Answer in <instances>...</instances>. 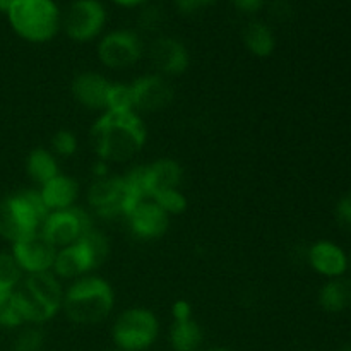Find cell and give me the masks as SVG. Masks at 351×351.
Instances as JSON below:
<instances>
[{
	"label": "cell",
	"instance_id": "3957f363",
	"mask_svg": "<svg viewBox=\"0 0 351 351\" xmlns=\"http://www.w3.org/2000/svg\"><path fill=\"white\" fill-rule=\"evenodd\" d=\"M7 19L14 33L29 43H48L62 29V12L55 0H16Z\"/></svg>",
	"mask_w": 351,
	"mask_h": 351
},
{
	"label": "cell",
	"instance_id": "7a4b0ae2",
	"mask_svg": "<svg viewBox=\"0 0 351 351\" xmlns=\"http://www.w3.org/2000/svg\"><path fill=\"white\" fill-rule=\"evenodd\" d=\"M115 307V291L101 276L86 274L64 291L65 315L77 326H95L105 321Z\"/></svg>",
	"mask_w": 351,
	"mask_h": 351
},
{
	"label": "cell",
	"instance_id": "2e32d148",
	"mask_svg": "<svg viewBox=\"0 0 351 351\" xmlns=\"http://www.w3.org/2000/svg\"><path fill=\"white\" fill-rule=\"evenodd\" d=\"M79 191L81 189H79L77 180L69 175L58 173L57 177L41 185L40 195L48 211L53 213L74 208L79 199Z\"/></svg>",
	"mask_w": 351,
	"mask_h": 351
},
{
	"label": "cell",
	"instance_id": "836d02e7",
	"mask_svg": "<svg viewBox=\"0 0 351 351\" xmlns=\"http://www.w3.org/2000/svg\"><path fill=\"white\" fill-rule=\"evenodd\" d=\"M175 5L182 14H194L202 3L199 0H175Z\"/></svg>",
	"mask_w": 351,
	"mask_h": 351
},
{
	"label": "cell",
	"instance_id": "60d3db41",
	"mask_svg": "<svg viewBox=\"0 0 351 351\" xmlns=\"http://www.w3.org/2000/svg\"><path fill=\"white\" fill-rule=\"evenodd\" d=\"M348 271H351V254H350V267H348Z\"/></svg>",
	"mask_w": 351,
	"mask_h": 351
},
{
	"label": "cell",
	"instance_id": "1f68e13d",
	"mask_svg": "<svg viewBox=\"0 0 351 351\" xmlns=\"http://www.w3.org/2000/svg\"><path fill=\"white\" fill-rule=\"evenodd\" d=\"M171 315L175 321H189L192 319V307L187 300H177L171 305Z\"/></svg>",
	"mask_w": 351,
	"mask_h": 351
},
{
	"label": "cell",
	"instance_id": "d4e9b609",
	"mask_svg": "<svg viewBox=\"0 0 351 351\" xmlns=\"http://www.w3.org/2000/svg\"><path fill=\"white\" fill-rule=\"evenodd\" d=\"M24 273L12 254H0V293H12L23 283Z\"/></svg>",
	"mask_w": 351,
	"mask_h": 351
},
{
	"label": "cell",
	"instance_id": "74e56055",
	"mask_svg": "<svg viewBox=\"0 0 351 351\" xmlns=\"http://www.w3.org/2000/svg\"><path fill=\"white\" fill-rule=\"evenodd\" d=\"M338 351H351V345H350V343H348V345H343Z\"/></svg>",
	"mask_w": 351,
	"mask_h": 351
},
{
	"label": "cell",
	"instance_id": "ffe728a7",
	"mask_svg": "<svg viewBox=\"0 0 351 351\" xmlns=\"http://www.w3.org/2000/svg\"><path fill=\"white\" fill-rule=\"evenodd\" d=\"M243 45L257 58H267L274 53L276 38L273 29L263 21H250L243 27Z\"/></svg>",
	"mask_w": 351,
	"mask_h": 351
},
{
	"label": "cell",
	"instance_id": "4dcf8cb0",
	"mask_svg": "<svg viewBox=\"0 0 351 351\" xmlns=\"http://www.w3.org/2000/svg\"><path fill=\"white\" fill-rule=\"evenodd\" d=\"M266 0H232L233 7L242 14H256L264 7Z\"/></svg>",
	"mask_w": 351,
	"mask_h": 351
},
{
	"label": "cell",
	"instance_id": "d6986e66",
	"mask_svg": "<svg viewBox=\"0 0 351 351\" xmlns=\"http://www.w3.org/2000/svg\"><path fill=\"white\" fill-rule=\"evenodd\" d=\"M319 305L329 314H341L351 307V278L328 280L319 290Z\"/></svg>",
	"mask_w": 351,
	"mask_h": 351
},
{
	"label": "cell",
	"instance_id": "f1b7e54d",
	"mask_svg": "<svg viewBox=\"0 0 351 351\" xmlns=\"http://www.w3.org/2000/svg\"><path fill=\"white\" fill-rule=\"evenodd\" d=\"M51 147H53V154L69 158L77 151V137L71 130L62 129L55 132L53 137H51Z\"/></svg>",
	"mask_w": 351,
	"mask_h": 351
},
{
	"label": "cell",
	"instance_id": "5bb4252c",
	"mask_svg": "<svg viewBox=\"0 0 351 351\" xmlns=\"http://www.w3.org/2000/svg\"><path fill=\"white\" fill-rule=\"evenodd\" d=\"M110 88H112V82L105 75L91 71L75 75L71 86L75 101L93 112H105Z\"/></svg>",
	"mask_w": 351,
	"mask_h": 351
},
{
	"label": "cell",
	"instance_id": "277c9868",
	"mask_svg": "<svg viewBox=\"0 0 351 351\" xmlns=\"http://www.w3.org/2000/svg\"><path fill=\"white\" fill-rule=\"evenodd\" d=\"M160 336V321L149 308L130 307L117 317L112 338L119 351H146Z\"/></svg>",
	"mask_w": 351,
	"mask_h": 351
},
{
	"label": "cell",
	"instance_id": "ba28073f",
	"mask_svg": "<svg viewBox=\"0 0 351 351\" xmlns=\"http://www.w3.org/2000/svg\"><path fill=\"white\" fill-rule=\"evenodd\" d=\"M144 45L139 34L130 29L106 33L98 43V58L112 71H125L143 58Z\"/></svg>",
	"mask_w": 351,
	"mask_h": 351
},
{
	"label": "cell",
	"instance_id": "6da1fadb",
	"mask_svg": "<svg viewBox=\"0 0 351 351\" xmlns=\"http://www.w3.org/2000/svg\"><path fill=\"white\" fill-rule=\"evenodd\" d=\"M146 141V123L137 112H103L91 127L93 149L105 163H127Z\"/></svg>",
	"mask_w": 351,
	"mask_h": 351
},
{
	"label": "cell",
	"instance_id": "8d00e7d4",
	"mask_svg": "<svg viewBox=\"0 0 351 351\" xmlns=\"http://www.w3.org/2000/svg\"><path fill=\"white\" fill-rule=\"evenodd\" d=\"M14 2H16V0H0V12H3L7 16V12L10 10Z\"/></svg>",
	"mask_w": 351,
	"mask_h": 351
},
{
	"label": "cell",
	"instance_id": "d590c367",
	"mask_svg": "<svg viewBox=\"0 0 351 351\" xmlns=\"http://www.w3.org/2000/svg\"><path fill=\"white\" fill-rule=\"evenodd\" d=\"M112 2H115L117 5L120 7H127V9H130V7L144 5V3H147L149 0H112Z\"/></svg>",
	"mask_w": 351,
	"mask_h": 351
},
{
	"label": "cell",
	"instance_id": "5b68a950",
	"mask_svg": "<svg viewBox=\"0 0 351 351\" xmlns=\"http://www.w3.org/2000/svg\"><path fill=\"white\" fill-rule=\"evenodd\" d=\"M106 19L108 14L99 0H74L62 14V29L75 43H88L103 33Z\"/></svg>",
	"mask_w": 351,
	"mask_h": 351
},
{
	"label": "cell",
	"instance_id": "8fae6325",
	"mask_svg": "<svg viewBox=\"0 0 351 351\" xmlns=\"http://www.w3.org/2000/svg\"><path fill=\"white\" fill-rule=\"evenodd\" d=\"M125 218L130 232L141 240H158L170 228V216L153 199L141 201L127 213Z\"/></svg>",
	"mask_w": 351,
	"mask_h": 351
},
{
	"label": "cell",
	"instance_id": "7402d4cb",
	"mask_svg": "<svg viewBox=\"0 0 351 351\" xmlns=\"http://www.w3.org/2000/svg\"><path fill=\"white\" fill-rule=\"evenodd\" d=\"M26 171L31 180L36 182L40 187L60 173L55 154L45 147H36L31 151L26 160Z\"/></svg>",
	"mask_w": 351,
	"mask_h": 351
},
{
	"label": "cell",
	"instance_id": "cb8c5ba5",
	"mask_svg": "<svg viewBox=\"0 0 351 351\" xmlns=\"http://www.w3.org/2000/svg\"><path fill=\"white\" fill-rule=\"evenodd\" d=\"M77 242L81 243L82 249H84L86 254H88L95 271L98 269L101 264H105V261L108 259V254H110L108 239H106L99 230L91 228L88 233H84Z\"/></svg>",
	"mask_w": 351,
	"mask_h": 351
},
{
	"label": "cell",
	"instance_id": "f546056e",
	"mask_svg": "<svg viewBox=\"0 0 351 351\" xmlns=\"http://www.w3.org/2000/svg\"><path fill=\"white\" fill-rule=\"evenodd\" d=\"M335 213L339 225L351 232V192H348V194H345L339 199L338 204H336Z\"/></svg>",
	"mask_w": 351,
	"mask_h": 351
},
{
	"label": "cell",
	"instance_id": "ac0fdd59",
	"mask_svg": "<svg viewBox=\"0 0 351 351\" xmlns=\"http://www.w3.org/2000/svg\"><path fill=\"white\" fill-rule=\"evenodd\" d=\"M146 180L147 194L151 199L160 191L180 187L184 180V168L171 158H160L151 165H146Z\"/></svg>",
	"mask_w": 351,
	"mask_h": 351
},
{
	"label": "cell",
	"instance_id": "e575fe53",
	"mask_svg": "<svg viewBox=\"0 0 351 351\" xmlns=\"http://www.w3.org/2000/svg\"><path fill=\"white\" fill-rule=\"evenodd\" d=\"M93 173H95L96 178H101V177H106V175H110L108 173V163L98 160L96 161L95 167H93Z\"/></svg>",
	"mask_w": 351,
	"mask_h": 351
},
{
	"label": "cell",
	"instance_id": "30bf717a",
	"mask_svg": "<svg viewBox=\"0 0 351 351\" xmlns=\"http://www.w3.org/2000/svg\"><path fill=\"white\" fill-rule=\"evenodd\" d=\"M134 110L137 113H156L170 106L175 98V89L165 75L144 74L130 84Z\"/></svg>",
	"mask_w": 351,
	"mask_h": 351
},
{
	"label": "cell",
	"instance_id": "4fadbf2b",
	"mask_svg": "<svg viewBox=\"0 0 351 351\" xmlns=\"http://www.w3.org/2000/svg\"><path fill=\"white\" fill-rule=\"evenodd\" d=\"M307 261L312 269L328 280L346 276L350 256L332 240H317L307 250Z\"/></svg>",
	"mask_w": 351,
	"mask_h": 351
},
{
	"label": "cell",
	"instance_id": "7c38bea8",
	"mask_svg": "<svg viewBox=\"0 0 351 351\" xmlns=\"http://www.w3.org/2000/svg\"><path fill=\"white\" fill-rule=\"evenodd\" d=\"M149 60L161 75H180L191 64L189 50L180 40L171 36H160L151 43Z\"/></svg>",
	"mask_w": 351,
	"mask_h": 351
},
{
	"label": "cell",
	"instance_id": "ab89813d",
	"mask_svg": "<svg viewBox=\"0 0 351 351\" xmlns=\"http://www.w3.org/2000/svg\"><path fill=\"white\" fill-rule=\"evenodd\" d=\"M208 351H230V350H226V348H213V350H208Z\"/></svg>",
	"mask_w": 351,
	"mask_h": 351
},
{
	"label": "cell",
	"instance_id": "52a82bcc",
	"mask_svg": "<svg viewBox=\"0 0 351 351\" xmlns=\"http://www.w3.org/2000/svg\"><path fill=\"white\" fill-rule=\"evenodd\" d=\"M88 204L93 213L103 219L127 216V213L132 208L123 178L119 175L95 178V182L88 189Z\"/></svg>",
	"mask_w": 351,
	"mask_h": 351
},
{
	"label": "cell",
	"instance_id": "f35d334b",
	"mask_svg": "<svg viewBox=\"0 0 351 351\" xmlns=\"http://www.w3.org/2000/svg\"><path fill=\"white\" fill-rule=\"evenodd\" d=\"M199 2H201L202 5H204V3H211V2H215V0H199Z\"/></svg>",
	"mask_w": 351,
	"mask_h": 351
},
{
	"label": "cell",
	"instance_id": "9c48e42d",
	"mask_svg": "<svg viewBox=\"0 0 351 351\" xmlns=\"http://www.w3.org/2000/svg\"><path fill=\"white\" fill-rule=\"evenodd\" d=\"M57 247L51 245L43 233L38 232L29 233L24 239L17 240L12 243V256L23 273L26 274H38L48 273L53 269L55 256H57Z\"/></svg>",
	"mask_w": 351,
	"mask_h": 351
},
{
	"label": "cell",
	"instance_id": "b9f144b4",
	"mask_svg": "<svg viewBox=\"0 0 351 351\" xmlns=\"http://www.w3.org/2000/svg\"><path fill=\"white\" fill-rule=\"evenodd\" d=\"M112 351H119V350H112Z\"/></svg>",
	"mask_w": 351,
	"mask_h": 351
},
{
	"label": "cell",
	"instance_id": "83f0119b",
	"mask_svg": "<svg viewBox=\"0 0 351 351\" xmlns=\"http://www.w3.org/2000/svg\"><path fill=\"white\" fill-rule=\"evenodd\" d=\"M45 346V332L38 326H27L17 335L14 351H41Z\"/></svg>",
	"mask_w": 351,
	"mask_h": 351
},
{
	"label": "cell",
	"instance_id": "d6a6232c",
	"mask_svg": "<svg viewBox=\"0 0 351 351\" xmlns=\"http://www.w3.org/2000/svg\"><path fill=\"white\" fill-rule=\"evenodd\" d=\"M141 24H143L146 29H154L161 24V14L156 9H147L144 10L143 17H141Z\"/></svg>",
	"mask_w": 351,
	"mask_h": 351
},
{
	"label": "cell",
	"instance_id": "603a6c76",
	"mask_svg": "<svg viewBox=\"0 0 351 351\" xmlns=\"http://www.w3.org/2000/svg\"><path fill=\"white\" fill-rule=\"evenodd\" d=\"M202 329L194 319L175 321L170 328V345L173 351H197L201 348Z\"/></svg>",
	"mask_w": 351,
	"mask_h": 351
},
{
	"label": "cell",
	"instance_id": "8992f818",
	"mask_svg": "<svg viewBox=\"0 0 351 351\" xmlns=\"http://www.w3.org/2000/svg\"><path fill=\"white\" fill-rule=\"evenodd\" d=\"M95 228L93 226V216L86 209L74 208L64 209V211H53L45 218L40 232L45 239L57 249L72 245L77 242L84 233Z\"/></svg>",
	"mask_w": 351,
	"mask_h": 351
},
{
	"label": "cell",
	"instance_id": "9a60e30c",
	"mask_svg": "<svg viewBox=\"0 0 351 351\" xmlns=\"http://www.w3.org/2000/svg\"><path fill=\"white\" fill-rule=\"evenodd\" d=\"M21 287L27 291L33 298H36L43 307L48 311L57 312L62 308V302H64V288H62L60 280L55 276L51 271L48 273H38V274H27L23 280Z\"/></svg>",
	"mask_w": 351,
	"mask_h": 351
},
{
	"label": "cell",
	"instance_id": "44dd1931",
	"mask_svg": "<svg viewBox=\"0 0 351 351\" xmlns=\"http://www.w3.org/2000/svg\"><path fill=\"white\" fill-rule=\"evenodd\" d=\"M29 233L34 232L26 225L19 209L14 204L12 197L9 195V197L3 199L0 202V237L14 243L17 240L24 239L26 235H29Z\"/></svg>",
	"mask_w": 351,
	"mask_h": 351
},
{
	"label": "cell",
	"instance_id": "e0dca14e",
	"mask_svg": "<svg viewBox=\"0 0 351 351\" xmlns=\"http://www.w3.org/2000/svg\"><path fill=\"white\" fill-rule=\"evenodd\" d=\"M91 271H95V267H93L88 254L79 242L57 250L51 273L58 280H77V278L89 274Z\"/></svg>",
	"mask_w": 351,
	"mask_h": 351
},
{
	"label": "cell",
	"instance_id": "4316f807",
	"mask_svg": "<svg viewBox=\"0 0 351 351\" xmlns=\"http://www.w3.org/2000/svg\"><path fill=\"white\" fill-rule=\"evenodd\" d=\"M105 112H136L130 84H112Z\"/></svg>",
	"mask_w": 351,
	"mask_h": 351
},
{
	"label": "cell",
	"instance_id": "484cf974",
	"mask_svg": "<svg viewBox=\"0 0 351 351\" xmlns=\"http://www.w3.org/2000/svg\"><path fill=\"white\" fill-rule=\"evenodd\" d=\"M154 202L167 213L168 216H177L185 213L187 209L189 201L184 194L180 192V189H167V191H160L153 195Z\"/></svg>",
	"mask_w": 351,
	"mask_h": 351
}]
</instances>
